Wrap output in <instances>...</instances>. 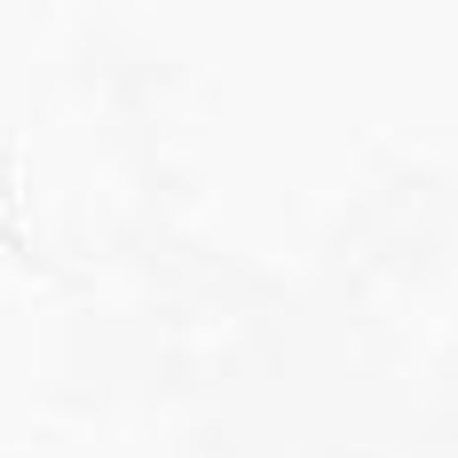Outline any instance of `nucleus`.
Wrapping results in <instances>:
<instances>
[]
</instances>
